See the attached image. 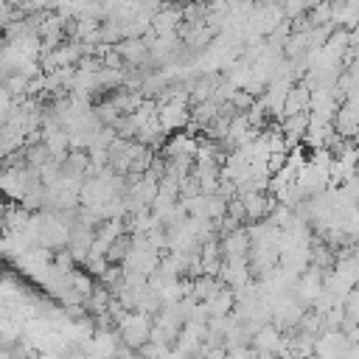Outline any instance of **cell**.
<instances>
[{"mask_svg":"<svg viewBox=\"0 0 359 359\" xmlns=\"http://www.w3.org/2000/svg\"><path fill=\"white\" fill-rule=\"evenodd\" d=\"M118 337L123 342V348H132V351H140L149 339H151V331H154V320L140 311V309H126L121 317H118Z\"/></svg>","mask_w":359,"mask_h":359,"instance_id":"cell-1","label":"cell"},{"mask_svg":"<svg viewBox=\"0 0 359 359\" xmlns=\"http://www.w3.org/2000/svg\"><path fill=\"white\" fill-rule=\"evenodd\" d=\"M157 118H160V123H163V129L165 132H177V129H182L194 115L188 112V104H185V95H177V93H171L163 104H160V109H157Z\"/></svg>","mask_w":359,"mask_h":359,"instance_id":"cell-2","label":"cell"},{"mask_svg":"<svg viewBox=\"0 0 359 359\" xmlns=\"http://www.w3.org/2000/svg\"><path fill=\"white\" fill-rule=\"evenodd\" d=\"M224 359H258V351L252 345L247 348V342L244 345H227V356Z\"/></svg>","mask_w":359,"mask_h":359,"instance_id":"cell-3","label":"cell"},{"mask_svg":"<svg viewBox=\"0 0 359 359\" xmlns=\"http://www.w3.org/2000/svg\"><path fill=\"white\" fill-rule=\"evenodd\" d=\"M306 359H309V356H306ZM311 359H314V356H311Z\"/></svg>","mask_w":359,"mask_h":359,"instance_id":"cell-4","label":"cell"}]
</instances>
